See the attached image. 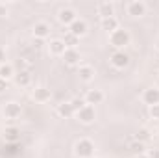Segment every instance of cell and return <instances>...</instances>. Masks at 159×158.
Returning a JSON list of instances; mask_svg holds the SVG:
<instances>
[{
	"label": "cell",
	"mask_w": 159,
	"mask_h": 158,
	"mask_svg": "<svg viewBox=\"0 0 159 158\" xmlns=\"http://www.w3.org/2000/svg\"><path fill=\"white\" fill-rule=\"evenodd\" d=\"M144 155H146V158H159V149H148Z\"/></svg>",
	"instance_id": "484cf974"
},
{
	"label": "cell",
	"mask_w": 159,
	"mask_h": 158,
	"mask_svg": "<svg viewBox=\"0 0 159 158\" xmlns=\"http://www.w3.org/2000/svg\"><path fill=\"white\" fill-rule=\"evenodd\" d=\"M139 158H146V155H139Z\"/></svg>",
	"instance_id": "4dcf8cb0"
},
{
	"label": "cell",
	"mask_w": 159,
	"mask_h": 158,
	"mask_svg": "<svg viewBox=\"0 0 159 158\" xmlns=\"http://www.w3.org/2000/svg\"><path fill=\"white\" fill-rule=\"evenodd\" d=\"M83 101H85V104H89V106H93V104H100V102L104 101V93H102L100 89H89Z\"/></svg>",
	"instance_id": "9c48e42d"
},
{
	"label": "cell",
	"mask_w": 159,
	"mask_h": 158,
	"mask_svg": "<svg viewBox=\"0 0 159 158\" xmlns=\"http://www.w3.org/2000/svg\"><path fill=\"white\" fill-rule=\"evenodd\" d=\"M143 101H144V104H148V106L159 104V87H148V89L143 93Z\"/></svg>",
	"instance_id": "8992f818"
},
{
	"label": "cell",
	"mask_w": 159,
	"mask_h": 158,
	"mask_svg": "<svg viewBox=\"0 0 159 158\" xmlns=\"http://www.w3.org/2000/svg\"><path fill=\"white\" fill-rule=\"evenodd\" d=\"M13 77H15V69H13L11 63H4V65H0V78L7 82V80L13 78Z\"/></svg>",
	"instance_id": "ffe728a7"
},
{
	"label": "cell",
	"mask_w": 159,
	"mask_h": 158,
	"mask_svg": "<svg viewBox=\"0 0 159 158\" xmlns=\"http://www.w3.org/2000/svg\"><path fill=\"white\" fill-rule=\"evenodd\" d=\"M76 117L80 119V123H83V125H91L94 117H96V114H94V106H89V104H85L80 112H76Z\"/></svg>",
	"instance_id": "3957f363"
},
{
	"label": "cell",
	"mask_w": 159,
	"mask_h": 158,
	"mask_svg": "<svg viewBox=\"0 0 159 158\" xmlns=\"http://www.w3.org/2000/svg\"><path fill=\"white\" fill-rule=\"evenodd\" d=\"M80 60H81V56H80V52L76 48H67L65 54H63V62L67 65H76Z\"/></svg>",
	"instance_id": "7c38bea8"
},
{
	"label": "cell",
	"mask_w": 159,
	"mask_h": 158,
	"mask_svg": "<svg viewBox=\"0 0 159 158\" xmlns=\"http://www.w3.org/2000/svg\"><path fill=\"white\" fill-rule=\"evenodd\" d=\"M50 36V24L48 22H37L34 26V37L35 39H44Z\"/></svg>",
	"instance_id": "8fae6325"
},
{
	"label": "cell",
	"mask_w": 159,
	"mask_h": 158,
	"mask_svg": "<svg viewBox=\"0 0 159 158\" xmlns=\"http://www.w3.org/2000/svg\"><path fill=\"white\" fill-rule=\"evenodd\" d=\"M150 116L154 119H159V104H156V106H150Z\"/></svg>",
	"instance_id": "4316f807"
},
{
	"label": "cell",
	"mask_w": 159,
	"mask_h": 158,
	"mask_svg": "<svg viewBox=\"0 0 159 158\" xmlns=\"http://www.w3.org/2000/svg\"><path fill=\"white\" fill-rule=\"evenodd\" d=\"M50 97H52V93L48 87H35L34 89V99L37 102H46V101H50Z\"/></svg>",
	"instance_id": "9a60e30c"
},
{
	"label": "cell",
	"mask_w": 159,
	"mask_h": 158,
	"mask_svg": "<svg viewBox=\"0 0 159 158\" xmlns=\"http://www.w3.org/2000/svg\"><path fill=\"white\" fill-rule=\"evenodd\" d=\"M156 48H157V52H159V41H157V43H156Z\"/></svg>",
	"instance_id": "f546056e"
},
{
	"label": "cell",
	"mask_w": 159,
	"mask_h": 158,
	"mask_svg": "<svg viewBox=\"0 0 159 158\" xmlns=\"http://www.w3.org/2000/svg\"><path fill=\"white\" fill-rule=\"evenodd\" d=\"M129 39H131V36H129V32L128 30H115L113 34H109V43L117 48V50H122L126 45H129Z\"/></svg>",
	"instance_id": "6da1fadb"
},
{
	"label": "cell",
	"mask_w": 159,
	"mask_h": 158,
	"mask_svg": "<svg viewBox=\"0 0 159 158\" xmlns=\"http://www.w3.org/2000/svg\"><path fill=\"white\" fill-rule=\"evenodd\" d=\"M98 15L102 19H107V17H115V6L111 2H100L98 4Z\"/></svg>",
	"instance_id": "30bf717a"
},
{
	"label": "cell",
	"mask_w": 159,
	"mask_h": 158,
	"mask_svg": "<svg viewBox=\"0 0 159 158\" xmlns=\"http://www.w3.org/2000/svg\"><path fill=\"white\" fill-rule=\"evenodd\" d=\"M57 116H61V117H70V116H74V110H72L70 102H61V104L57 106Z\"/></svg>",
	"instance_id": "44dd1931"
},
{
	"label": "cell",
	"mask_w": 159,
	"mask_h": 158,
	"mask_svg": "<svg viewBox=\"0 0 159 158\" xmlns=\"http://www.w3.org/2000/svg\"><path fill=\"white\" fill-rule=\"evenodd\" d=\"M65 50H67V47H65L63 39L50 41V52H52V54H56V56H63V54H65Z\"/></svg>",
	"instance_id": "2e32d148"
},
{
	"label": "cell",
	"mask_w": 159,
	"mask_h": 158,
	"mask_svg": "<svg viewBox=\"0 0 159 158\" xmlns=\"http://www.w3.org/2000/svg\"><path fill=\"white\" fill-rule=\"evenodd\" d=\"M129 151H133L135 155H144V143H141V141L133 140V141L129 143Z\"/></svg>",
	"instance_id": "cb8c5ba5"
},
{
	"label": "cell",
	"mask_w": 159,
	"mask_h": 158,
	"mask_svg": "<svg viewBox=\"0 0 159 158\" xmlns=\"http://www.w3.org/2000/svg\"><path fill=\"white\" fill-rule=\"evenodd\" d=\"M70 106H72V110H74V114H76V112H80V110L85 106V101H83V99H72V101H70Z\"/></svg>",
	"instance_id": "d4e9b609"
},
{
	"label": "cell",
	"mask_w": 159,
	"mask_h": 158,
	"mask_svg": "<svg viewBox=\"0 0 159 158\" xmlns=\"http://www.w3.org/2000/svg\"><path fill=\"white\" fill-rule=\"evenodd\" d=\"M4 138H6V141H19L20 140V130L17 128V126H7L6 130H4Z\"/></svg>",
	"instance_id": "e0dca14e"
},
{
	"label": "cell",
	"mask_w": 159,
	"mask_h": 158,
	"mask_svg": "<svg viewBox=\"0 0 159 158\" xmlns=\"http://www.w3.org/2000/svg\"><path fill=\"white\" fill-rule=\"evenodd\" d=\"M74 153L78 158H91L94 155V143L91 140H80L74 145Z\"/></svg>",
	"instance_id": "7a4b0ae2"
},
{
	"label": "cell",
	"mask_w": 159,
	"mask_h": 158,
	"mask_svg": "<svg viewBox=\"0 0 159 158\" xmlns=\"http://www.w3.org/2000/svg\"><path fill=\"white\" fill-rule=\"evenodd\" d=\"M4 116L7 119H17L20 116V104H17V102H7V104L4 106Z\"/></svg>",
	"instance_id": "4fadbf2b"
},
{
	"label": "cell",
	"mask_w": 159,
	"mask_h": 158,
	"mask_svg": "<svg viewBox=\"0 0 159 158\" xmlns=\"http://www.w3.org/2000/svg\"><path fill=\"white\" fill-rule=\"evenodd\" d=\"M78 75H80V80H83V82H91L93 77H94V69L91 67V65H81L78 69Z\"/></svg>",
	"instance_id": "ac0fdd59"
},
{
	"label": "cell",
	"mask_w": 159,
	"mask_h": 158,
	"mask_svg": "<svg viewBox=\"0 0 159 158\" xmlns=\"http://www.w3.org/2000/svg\"><path fill=\"white\" fill-rule=\"evenodd\" d=\"M6 89H7V82H6V80H2V78H0V93H4Z\"/></svg>",
	"instance_id": "83f0119b"
},
{
	"label": "cell",
	"mask_w": 159,
	"mask_h": 158,
	"mask_svg": "<svg viewBox=\"0 0 159 158\" xmlns=\"http://www.w3.org/2000/svg\"><path fill=\"white\" fill-rule=\"evenodd\" d=\"M63 43H65V47H67V48H76V45L80 43V37L72 36L70 32H67V36L63 37Z\"/></svg>",
	"instance_id": "7402d4cb"
},
{
	"label": "cell",
	"mask_w": 159,
	"mask_h": 158,
	"mask_svg": "<svg viewBox=\"0 0 159 158\" xmlns=\"http://www.w3.org/2000/svg\"><path fill=\"white\" fill-rule=\"evenodd\" d=\"M69 32H70L72 36H76V37L85 36V34H87V22L81 21V19H76V21L69 26Z\"/></svg>",
	"instance_id": "ba28073f"
},
{
	"label": "cell",
	"mask_w": 159,
	"mask_h": 158,
	"mask_svg": "<svg viewBox=\"0 0 159 158\" xmlns=\"http://www.w3.org/2000/svg\"><path fill=\"white\" fill-rule=\"evenodd\" d=\"M6 63V56H4V50L0 48V65H4Z\"/></svg>",
	"instance_id": "f1b7e54d"
},
{
	"label": "cell",
	"mask_w": 159,
	"mask_h": 158,
	"mask_svg": "<svg viewBox=\"0 0 159 158\" xmlns=\"http://www.w3.org/2000/svg\"><path fill=\"white\" fill-rule=\"evenodd\" d=\"M57 19H59V22L61 24H67V26H70L78 17H76V11L74 9H70V7H63L61 11H59V15H57Z\"/></svg>",
	"instance_id": "52a82bcc"
},
{
	"label": "cell",
	"mask_w": 159,
	"mask_h": 158,
	"mask_svg": "<svg viewBox=\"0 0 159 158\" xmlns=\"http://www.w3.org/2000/svg\"><path fill=\"white\" fill-rule=\"evenodd\" d=\"M13 78H15V82H17V86H20V87L30 86V82H32V77H30L28 71H20V73H17Z\"/></svg>",
	"instance_id": "d6986e66"
},
{
	"label": "cell",
	"mask_w": 159,
	"mask_h": 158,
	"mask_svg": "<svg viewBox=\"0 0 159 158\" xmlns=\"http://www.w3.org/2000/svg\"><path fill=\"white\" fill-rule=\"evenodd\" d=\"M111 63L117 67V69H124L128 63H129V56L124 52V50H117L111 54Z\"/></svg>",
	"instance_id": "5b68a950"
},
{
	"label": "cell",
	"mask_w": 159,
	"mask_h": 158,
	"mask_svg": "<svg viewBox=\"0 0 159 158\" xmlns=\"http://www.w3.org/2000/svg\"><path fill=\"white\" fill-rule=\"evenodd\" d=\"M100 26H102V30L113 34L115 30H119V21H117V17H107V19L100 21Z\"/></svg>",
	"instance_id": "5bb4252c"
},
{
	"label": "cell",
	"mask_w": 159,
	"mask_h": 158,
	"mask_svg": "<svg viewBox=\"0 0 159 158\" xmlns=\"http://www.w3.org/2000/svg\"><path fill=\"white\" fill-rule=\"evenodd\" d=\"M146 13V4L141 2V0H133L128 4V15L131 17H143Z\"/></svg>",
	"instance_id": "277c9868"
},
{
	"label": "cell",
	"mask_w": 159,
	"mask_h": 158,
	"mask_svg": "<svg viewBox=\"0 0 159 158\" xmlns=\"http://www.w3.org/2000/svg\"><path fill=\"white\" fill-rule=\"evenodd\" d=\"M150 138H152V134H150V130H148V128H139V130H137V134H135V140H137V141H141V143H146Z\"/></svg>",
	"instance_id": "603a6c76"
}]
</instances>
